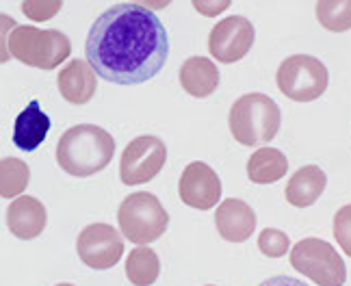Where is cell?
Here are the masks:
<instances>
[{
	"instance_id": "obj_1",
	"label": "cell",
	"mask_w": 351,
	"mask_h": 286,
	"mask_svg": "<svg viewBox=\"0 0 351 286\" xmlns=\"http://www.w3.org/2000/svg\"><path fill=\"white\" fill-rule=\"evenodd\" d=\"M85 57L93 72L113 85H143L169 57L167 29L152 9L115 5L89 29Z\"/></svg>"
},
{
	"instance_id": "obj_2",
	"label": "cell",
	"mask_w": 351,
	"mask_h": 286,
	"mask_svg": "<svg viewBox=\"0 0 351 286\" xmlns=\"http://www.w3.org/2000/svg\"><path fill=\"white\" fill-rule=\"evenodd\" d=\"M115 154V139L111 132L93 124H78L67 128L57 143V163L59 167L76 176V178H89V176L106 169Z\"/></svg>"
},
{
	"instance_id": "obj_3",
	"label": "cell",
	"mask_w": 351,
	"mask_h": 286,
	"mask_svg": "<svg viewBox=\"0 0 351 286\" xmlns=\"http://www.w3.org/2000/svg\"><path fill=\"white\" fill-rule=\"evenodd\" d=\"M228 124L241 145H263L276 139L282 124V111L267 93H245L232 104Z\"/></svg>"
},
{
	"instance_id": "obj_4",
	"label": "cell",
	"mask_w": 351,
	"mask_h": 286,
	"mask_svg": "<svg viewBox=\"0 0 351 286\" xmlns=\"http://www.w3.org/2000/svg\"><path fill=\"white\" fill-rule=\"evenodd\" d=\"M9 57L39 70H55L72 54L70 37L57 29L16 26L7 39Z\"/></svg>"
},
{
	"instance_id": "obj_5",
	"label": "cell",
	"mask_w": 351,
	"mask_h": 286,
	"mask_svg": "<svg viewBox=\"0 0 351 286\" xmlns=\"http://www.w3.org/2000/svg\"><path fill=\"white\" fill-rule=\"evenodd\" d=\"M117 222L121 235L128 241L137 245H147L165 235L169 226V215L154 193L139 191V193L128 195L119 204Z\"/></svg>"
},
{
	"instance_id": "obj_6",
	"label": "cell",
	"mask_w": 351,
	"mask_h": 286,
	"mask_svg": "<svg viewBox=\"0 0 351 286\" xmlns=\"http://www.w3.org/2000/svg\"><path fill=\"white\" fill-rule=\"evenodd\" d=\"M278 89L295 102H313L328 89V67L310 54H293L285 59L276 74Z\"/></svg>"
},
{
	"instance_id": "obj_7",
	"label": "cell",
	"mask_w": 351,
	"mask_h": 286,
	"mask_svg": "<svg viewBox=\"0 0 351 286\" xmlns=\"http://www.w3.org/2000/svg\"><path fill=\"white\" fill-rule=\"evenodd\" d=\"M291 265L319 286H343L347 280L345 261L328 241L304 239L293 245Z\"/></svg>"
},
{
	"instance_id": "obj_8",
	"label": "cell",
	"mask_w": 351,
	"mask_h": 286,
	"mask_svg": "<svg viewBox=\"0 0 351 286\" xmlns=\"http://www.w3.org/2000/svg\"><path fill=\"white\" fill-rule=\"evenodd\" d=\"M167 160V147L163 139L154 134H141L132 139L119 158V178L124 184H143L154 180Z\"/></svg>"
},
{
	"instance_id": "obj_9",
	"label": "cell",
	"mask_w": 351,
	"mask_h": 286,
	"mask_svg": "<svg viewBox=\"0 0 351 286\" xmlns=\"http://www.w3.org/2000/svg\"><path fill=\"white\" fill-rule=\"evenodd\" d=\"M76 252L87 267L96 271H106L119 263L124 254V239L121 233L109 224H91L78 235Z\"/></svg>"
},
{
	"instance_id": "obj_10",
	"label": "cell",
	"mask_w": 351,
	"mask_h": 286,
	"mask_svg": "<svg viewBox=\"0 0 351 286\" xmlns=\"http://www.w3.org/2000/svg\"><path fill=\"white\" fill-rule=\"evenodd\" d=\"M254 24L243 16H230L213 26L208 35V52L219 63L241 61L254 46Z\"/></svg>"
},
{
	"instance_id": "obj_11",
	"label": "cell",
	"mask_w": 351,
	"mask_h": 286,
	"mask_svg": "<svg viewBox=\"0 0 351 286\" xmlns=\"http://www.w3.org/2000/svg\"><path fill=\"white\" fill-rule=\"evenodd\" d=\"M180 200L197 211H210L221 200V180L210 165L193 160L184 167L178 182Z\"/></svg>"
},
{
	"instance_id": "obj_12",
	"label": "cell",
	"mask_w": 351,
	"mask_h": 286,
	"mask_svg": "<svg viewBox=\"0 0 351 286\" xmlns=\"http://www.w3.org/2000/svg\"><path fill=\"white\" fill-rule=\"evenodd\" d=\"M215 226L221 239L230 243L247 241L256 230V213L247 202L239 198H228L215 213Z\"/></svg>"
},
{
	"instance_id": "obj_13",
	"label": "cell",
	"mask_w": 351,
	"mask_h": 286,
	"mask_svg": "<svg viewBox=\"0 0 351 286\" xmlns=\"http://www.w3.org/2000/svg\"><path fill=\"white\" fill-rule=\"evenodd\" d=\"M48 222L46 206L33 195H20L16 198L7 208V226L11 235H16L22 241L37 239L44 233Z\"/></svg>"
},
{
	"instance_id": "obj_14",
	"label": "cell",
	"mask_w": 351,
	"mask_h": 286,
	"mask_svg": "<svg viewBox=\"0 0 351 286\" xmlns=\"http://www.w3.org/2000/svg\"><path fill=\"white\" fill-rule=\"evenodd\" d=\"M57 87L70 104H87L98 89V74L87 61H67L57 76Z\"/></svg>"
},
{
	"instance_id": "obj_15",
	"label": "cell",
	"mask_w": 351,
	"mask_h": 286,
	"mask_svg": "<svg viewBox=\"0 0 351 286\" xmlns=\"http://www.w3.org/2000/svg\"><path fill=\"white\" fill-rule=\"evenodd\" d=\"M50 130V117L42 111V104L37 100H31L29 106L16 117L13 124V145L24 150V152H33L42 145L48 137Z\"/></svg>"
},
{
	"instance_id": "obj_16",
	"label": "cell",
	"mask_w": 351,
	"mask_h": 286,
	"mask_svg": "<svg viewBox=\"0 0 351 286\" xmlns=\"http://www.w3.org/2000/svg\"><path fill=\"white\" fill-rule=\"evenodd\" d=\"M328 187V176L317 165H304L297 169L287 184V202L295 208H308L321 198Z\"/></svg>"
},
{
	"instance_id": "obj_17",
	"label": "cell",
	"mask_w": 351,
	"mask_h": 286,
	"mask_svg": "<svg viewBox=\"0 0 351 286\" xmlns=\"http://www.w3.org/2000/svg\"><path fill=\"white\" fill-rule=\"evenodd\" d=\"M180 85L193 98H208L219 87V70L206 57H189L180 65Z\"/></svg>"
},
{
	"instance_id": "obj_18",
	"label": "cell",
	"mask_w": 351,
	"mask_h": 286,
	"mask_svg": "<svg viewBox=\"0 0 351 286\" xmlns=\"http://www.w3.org/2000/svg\"><path fill=\"white\" fill-rule=\"evenodd\" d=\"M289 171V160L285 152L276 147H258L247 160V176L254 184H271L285 178Z\"/></svg>"
},
{
	"instance_id": "obj_19",
	"label": "cell",
	"mask_w": 351,
	"mask_h": 286,
	"mask_svg": "<svg viewBox=\"0 0 351 286\" xmlns=\"http://www.w3.org/2000/svg\"><path fill=\"white\" fill-rule=\"evenodd\" d=\"M160 274V261L147 245L134 248L126 261V278L132 286H152Z\"/></svg>"
},
{
	"instance_id": "obj_20",
	"label": "cell",
	"mask_w": 351,
	"mask_h": 286,
	"mask_svg": "<svg viewBox=\"0 0 351 286\" xmlns=\"http://www.w3.org/2000/svg\"><path fill=\"white\" fill-rule=\"evenodd\" d=\"M31 169L24 160L16 156H7L0 163V195L5 200L20 198L22 191L29 187Z\"/></svg>"
},
{
	"instance_id": "obj_21",
	"label": "cell",
	"mask_w": 351,
	"mask_h": 286,
	"mask_svg": "<svg viewBox=\"0 0 351 286\" xmlns=\"http://www.w3.org/2000/svg\"><path fill=\"white\" fill-rule=\"evenodd\" d=\"M315 9L323 29L332 33H345L351 29V0H321Z\"/></svg>"
},
{
	"instance_id": "obj_22",
	"label": "cell",
	"mask_w": 351,
	"mask_h": 286,
	"mask_svg": "<svg viewBox=\"0 0 351 286\" xmlns=\"http://www.w3.org/2000/svg\"><path fill=\"white\" fill-rule=\"evenodd\" d=\"M291 248V239L282 230L276 228H265L258 235V250L269 258H282Z\"/></svg>"
},
{
	"instance_id": "obj_23",
	"label": "cell",
	"mask_w": 351,
	"mask_h": 286,
	"mask_svg": "<svg viewBox=\"0 0 351 286\" xmlns=\"http://www.w3.org/2000/svg\"><path fill=\"white\" fill-rule=\"evenodd\" d=\"M334 237L339 241L341 250L351 256V204L339 208L334 215Z\"/></svg>"
},
{
	"instance_id": "obj_24",
	"label": "cell",
	"mask_w": 351,
	"mask_h": 286,
	"mask_svg": "<svg viewBox=\"0 0 351 286\" xmlns=\"http://www.w3.org/2000/svg\"><path fill=\"white\" fill-rule=\"evenodd\" d=\"M258 286H308V284L297 278H291V276H274V278H267L265 282H261Z\"/></svg>"
},
{
	"instance_id": "obj_25",
	"label": "cell",
	"mask_w": 351,
	"mask_h": 286,
	"mask_svg": "<svg viewBox=\"0 0 351 286\" xmlns=\"http://www.w3.org/2000/svg\"><path fill=\"white\" fill-rule=\"evenodd\" d=\"M57 286H74V284H67V282H63V284H57Z\"/></svg>"
},
{
	"instance_id": "obj_26",
	"label": "cell",
	"mask_w": 351,
	"mask_h": 286,
	"mask_svg": "<svg viewBox=\"0 0 351 286\" xmlns=\"http://www.w3.org/2000/svg\"><path fill=\"white\" fill-rule=\"evenodd\" d=\"M206 286H215V284H206Z\"/></svg>"
}]
</instances>
